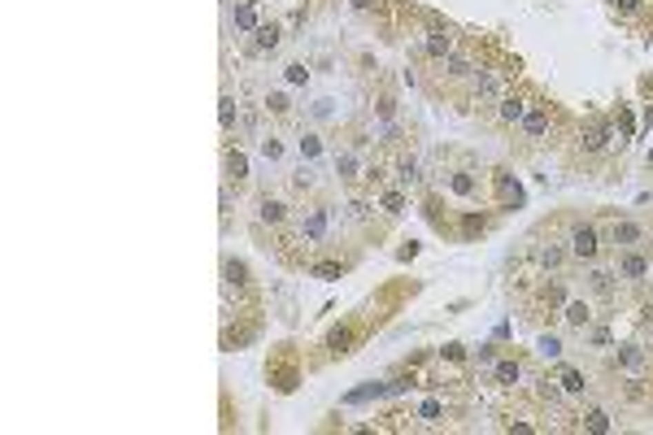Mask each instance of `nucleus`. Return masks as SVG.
Listing matches in <instances>:
<instances>
[{
  "label": "nucleus",
  "mask_w": 653,
  "mask_h": 435,
  "mask_svg": "<svg viewBox=\"0 0 653 435\" xmlns=\"http://www.w3.org/2000/svg\"><path fill=\"white\" fill-rule=\"evenodd\" d=\"M566 248H571V257L579 266H592V262H601V231H596L592 222H575L571 226V235H566Z\"/></svg>",
  "instance_id": "obj_1"
},
{
  "label": "nucleus",
  "mask_w": 653,
  "mask_h": 435,
  "mask_svg": "<svg viewBox=\"0 0 653 435\" xmlns=\"http://www.w3.org/2000/svg\"><path fill=\"white\" fill-rule=\"evenodd\" d=\"M579 148H583L588 157H601L605 148H614V122H610V118H601V114H592L588 122H583Z\"/></svg>",
  "instance_id": "obj_2"
},
{
  "label": "nucleus",
  "mask_w": 653,
  "mask_h": 435,
  "mask_svg": "<svg viewBox=\"0 0 653 435\" xmlns=\"http://www.w3.org/2000/svg\"><path fill=\"white\" fill-rule=\"evenodd\" d=\"M610 248H645L649 244V226L636 222V218H619L614 226H610Z\"/></svg>",
  "instance_id": "obj_3"
},
{
  "label": "nucleus",
  "mask_w": 653,
  "mask_h": 435,
  "mask_svg": "<svg viewBox=\"0 0 653 435\" xmlns=\"http://www.w3.org/2000/svg\"><path fill=\"white\" fill-rule=\"evenodd\" d=\"M327 226H331V213H327V205H314V209H305L301 226H297V235H301V244H310V248H318V244L327 240Z\"/></svg>",
  "instance_id": "obj_4"
},
{
  "label": "nucleus",
  "mask_w": 653,
  "mask_h": 435,
  "mask_svg": "<svg viewBox=\"0 0 653 435\" xmlns=\"http://www.w3.org/2000/svg\"><path fill=\"white\" fill-rule=\"evenodd\" d=\"M614 270H619V279H627V283H645V279H649V270H653V262H649V257H645L641 248H619Z\"/></svg>",
  "instance_id": "obj_5"
},
{
  "label": "nucleus",
  "mask_w": 653,
  "mask_h": 435,
  "mask_svg": "<svg viewBox=\"0 0 653 435\" xmlns=\"http://www.w3.org/2000/svg\"><path fill=\"white\" fill-rule=\"evenodd\" d=\"M583 283H588V292L596 296V301H614L619 296V270H610V266H588V275H583Z\"/></svg>",
  "instance_id": "obj_6"
},
{
  "label": "nucleus",
  "mask_w": 653,
  "mask_h": 435,
  "mask_svg": "<svg viewBox=\"0 0 653 435\" xmlns=\"http://www.w3.org/2000/svg\"><path fill=\"white\" fill-rule=\"evenodd\" d=\"M501 96H505V74L479 70V74H475V83H470V100H475V105H488V100H492V105H496Z\"/></svg>",
  "instance_id": "obj_7"
},
{
  "label": "nucleus",
  "mask_w": 653,
  "mask_h": 435,
  "mask_svg": "<svg viewBox=\"0 0 653 435\" xmlns=\"http://www.w3.org/2000/svg\"><path fill=\"white\" fill-rule=\"evenodd\" d=\"M527 109H532V96H523V92H505L501 100H496V122L501 127H519L527 118Z\"/></svg>",
  "instance_id": "obj_8"
},
{
  "label": "nucleus",
  "mask_w": 653,
  "mask_h": 435,
  "mask_svg": "<svg viewBox=\"0 0 653 435\" xmlns=\"http://www.w3.org/2000/svg\"><path fill=\"white\" fill-rule=\"evenodd\" d=\"M549 127H553V114H549L545 105H536V100H532V109H527V118L519 122V131L527 135V140H545V135H549Z\"/></svg>",
  "instance_id": "obj_9"
},
{
  "label": "nucleus",
  "mask_w": 653,
  "mask_h": 435,
  "mask_svg": "<svg viewBox=\"0 0 653 435\" xmlns=\"http://www.w3.org/2000/svg\"><path fill=\"white\" fill-rule=\"evenodd\" d=\"M566 257H571V248H566V244H558V240L536 244V262H540V270H545V275H558V270L566 266Z\"/></svg>",
  "instance_id": "obj_10"
},
{
  "label": "nucleus",
  "mask_w": 653,
  "mask_h": 435,
  "mask_svg": "<svg viewBox=\"0 0 653 435\" xmlns=\"http://www.w3.org/2000/svg\"><path fill=\"white\" fill-rule=\"evenodd\" d=\"M279 39H283V31L274 22H261L257 31H253V44H248V57H270L274 48H279Z\"/></svg>",
  "instance_id": "obj_11"
},
{
  "label": "nucleus",
  "mask_w": 653,
  "mask_h": 435,
  "mask_svg": "<svg viewBox=\"0 0 653 435\" xmlns=\"http://www.w3.org/2000/svg\"><path fill=\"white\" fill-rule=\"evenodd\" d=\"M423 52H427V57H436V61H444V57H453V52H457V44H453L449 31H440V26H436V31L423 35Z\"/></svg>",
  "instance_id": "obj_12"
},
{
  "label": "nucleus",
  "mask_w": 653,
  "mask_h": 435,
  "mask_svg": "<svg viewBox=\"0 0 653 435\" xmlns=\"http://www.w3.org/2000/svg\"><path fill=\"white\" fill-rule=\"evenodd\" d=\"M444 74H449L453 83H466V78L479 74V65H475L470 52H453V57H444Z\"/></svg>",
  "instance_id": "obj_13"
},
{
  "label": "nucleus",
  "mask_w": 653,
  "mask_h": 435,
  "mask_svg": "<svg viewBox=\"0 0 653 435\" xmlns=\"http://www.w3.org/2000/svg\"><path fill=\"white\" fill-rule=\"evenodd\" d=\"M562 322L575 326V331H588L592 326V301H566L562 305Z\"/></svg>",
  "instance_id": "obj_14"
},
{
  "label": "nucleus",
  "mask_w": 653,
  "mask_h": 435,
  "mask_svg": "<svg viewBox=\"0 0 653 435\" xmlns=\"http://www.w3.org/2000/svg\"><path fill=\"white\" fill-rule=\"evenodd\" d=\"M392 179H396V187H405V192H410V187H419V183H423V166H419L414 157H396Z\"/></svg>",
  "instance_id": "obj_15"
},
{
  "label": "nucleus",
  "mask_w": 653,
  "mask_h": 435,
  "mask_svg": "<svg viewBox=\"0 0 653 435\" xmlns=\"http://www.w3.org/2000/svg\"><path fill=\"white\" fill-rule=\"evenodd\" d=\"M231 22H235V31H240V35H253L257 26H261V18H257V0H240V5H235V13H231Z\"/></svg>",
  "instance_id": "obj_16"
},
{
  "label": "nucleus",
  "mask_w": 653,
  "mask_h": 435,
  "mask_svg": "<svg viewBox=\"0 0 653 435\" xmlns=\"http://www.w3.org/2000/svg\"><path fill=\"white\" fill-rule=\"evenodd\" d=\"M571 301V296H566V283L562 279H553V283H545V288H540V296H536V309H558L562 314V305Z\"/></svg>",
  "instance_id": "obj_17"
},
{
  "label": "nucleus",
  "mask_w": 653,
  "mask_h": 435,
  "mask_svg": "<svg viewBox=\"0 0 653 435\" xmlns=\"http://www.w3.org/2000/svg\"><path fill=\"white\" fill-rule=\"evenodd\" d=\"M645 361H649V357H645V348H641V344H623V348H614V365H619V370L641 374V370H645Z\"/></svg>",
  "instance_id": "obj_18"
},
{
  "label": "nucleus",
  "mask_w": 653,
  "mask_h": 435,
  "mask_svg": "<svg viewBox=\"0 0 653 435\" xmlns=\"http://www.w3.org/2000/svg\"><path fill=\"white\" fill-rule=\"evenodd\" d=\"M257 218L266 226H283L288 218H292V209H288V200H279V196H266L261 200V209H257Z\"/></svg>",
  "instance_id": "obj_19"
},
{
  "label": "nucleus",
  "mask_w": 653,
  "mask_h": 435,
  "mask_svg": "<svg viewBox=\"0 0 653 435\" xmlns=\"http://www.w3.org/2000/svg\"><path fill=\"white\" fill-rule=\"evenodd\" d=\"M558 383H562L566 396H583V392H588V374L575 370V365H562V370H558Z\"/></svg>",
  "instance_id": "obj_20"
},
{
  "label": "nucleus",
  "mask_w": 653,
  "mask_h": 435,
  "mask_svg": "<svg viewBox=\"0 0 653 435\" xmlns=\"http://www.w3.org/2000/svg\"><path fill=\"white\" fill-rule=\"evenodd\" d=\"M449 192H453V196H462V200H470V196L479 192V179H475L470 170H453V179H449Z\"/></svg>",
  "instance_id": "obj_21"
},
{
  "label": "nucleus",
  "mask_w": 653,
  "mask_h": 435,
  "mask_svg": "<svg viewBox=\"0 0 653 435\" xmlns=\"http://www.w3.org/2000/svg\"><path fill=\"white\" fill-rule=\"evenodd\" d=\"M492 183H496V192H501L505 205H519V200H523V187L510 179V170H496V174H492Z\"/></svg>",
  "instance_id": "obj_22"
},
{
  "label": "nucleus",
  "mask_w": 653,
  "mask_h": 435,
  "mask_svg": "<svg viewBox=\"0 0 653 435\" xmlns=\"http://www.w3.org/2000/svg\"><path fill=\"white\" fill-rule=\"evenodd\" d=\"M519 374H523V365L514 361V357H501V361L492 365V379H496L501 388H514V383H519Z\"/></svg>",
  "instance_id": "obj_23"
},
{
  "label": "nucleus",
  "mask_w": 653,
  "mask_h": 435,
  "mask_svg": "<svg viewBox=\"0 0 653 435\" xmlns=\"http://www.w3.org/2000/svg\"><path fill=\"white\" fill-rule=\"evenodd\" d=\"M336 170H340V179H344V183H353V179H357L362 161H357V153H353V148H344V153L336 157Z\"/></svg>",
  "instance_id": "obj_24"
},
{
  "label": "nucleus",
  "mask_w": 653,
  "mask_h": 435,
  "mask_svg": "<svg viewBox=\"0 0 653 435\" xmlns=\"http://www.w3.org/2000/svg\"><path fill=\"white\" fill-rule=\"evenodd\" d=\"M227 174H231L235 183H244V179H248V157L240 153V148H227Z\"/></svg>",
  "instance_id": "obj_25"
},
{
  "label": "nucleus",
  "mask_w": 653,
  "mask_h": 435,
  "mask_svg": "<svg viewBox=\"0 0 653 435\" xmlns=\"http://www.w3.org/2000/svg\"><path fill=\"white\" fill-rule=\"evenodd\" d=\"M579 427H583V431H592V435H605V431L614 427V423H610V414H605V410H588Z\"/></svg>",
  "instance_id": "obj_26"
},
{
  "label": "nucleus",
  "mask_w": 653,
  "mask_h": 435,
  "mask_svg": "<svg viewBox=\"0 0 653 435\" xmlns=\"http://www.w3.org/2000/svg\"><path fill=\"white\" fill-rule=\"evenodd\" d=\"M218 118H222V131H231V127H235V118H240V105H235L231 92H222V100H218Z\"/></svg>",
  "instance_id": "obj_27"
},
{
  "label": "nucleus",
  "mask_w": 653,
  "mask_h": 435,
  "mask_svg": "<svg viewBox=\"0 0 653 435\" xmlns=\"http://www.w3.org/2000/svg\"><path fill=\"white\" fill-rule=\"evenodd\" d=\"M327 348L336 352V357H340V352H349V348H353V326H336L331 339H327Z\"/></svg>",
  "instance_id": "obj_28"
},
{
  "label": "nucleus",
  "mask_w": 653,
  "mask_h": 435,
  "mask_svg": "<svg viewBox=\"0 0 653 435\" xmlns=\"http://www.w3.org/2000/svg\"><path fill=\"white\" fill-rule=\"evenodd\" d=\"M379 205H383V213H401L405 209V187H388V192H379Z\"/></svg>",
  "instance_id": "obj_29"
},
{
  "label": "nucleus",
  "mask_w": 653,
  "mask_h": 435,
  "mask_svg": "<svg viewBox=\"0 0 653 435\" xmlns=\"http://www.w3.org/2000/svg\"><path fill=\"white\" fill-rule=\"evenodd\" d=\"M301 157L305 161H318V157H323V140H318V135H301Z\"/></svg>",
  "instance_id": "obj_30"
},
{
  "label": "nucleus",
  "mask_w": 653,
  "mask_h": 435,
  "mask_svg": "<svg viewBox=\"0 0 653 435\" xmlns=\"http://www.w3.org/2000/svg\"><path fill=\"white\" fill-rule=\"evenodd\" d=\"M540 357H562V339L558 335H540Z\"/></svg>",
  "instance_id": "obj_31"
},
{
  "label": "nucleus",
  "mask_w": 653,
  "mask_h": 435,
  "mask_svg": "<svg viewBox=\"0 0 653 435\" xmlns=\"http://www.w3.org/2000/svg\"><path fill=\"white\" fill-rule=\"evenodd\" d=\"M261 157H266V161H279V157H283L279 135H266V140H261Z\"/></svg>",
  "instance_id": "obj_32"
},
{
  "label": "nucleus",
  "mask_w": 653,
  "mask_h": 435,
  "mask_svg": "<svg viewBox=\"0 0 653 435\" xmlns=\"http://www.w3.org/2000/svg\"><path fill=\"white\" fill-rule=\"evenodd\" d=\"M383 179H388V166H383V161H370V166H366V183H370V187H379Z\"/></svg>",
  "instance_id": "obj_33"
},
{
  "label": "nucleus",
  "mask_w": 653,
  "mask_h": 435,
  "mask_svg": "<svg viewBox=\"0 0 653 435\" xmlns=\"http://www.w3.org/2000/svg\"><path fill=\"white\" fill-rule=\"evenodd\" d=\"M310 270H314V275H323V279H340V275H344L340 262H318V266H310Z\"/></svg>",
  "instance_id": "obj_34"
},
{
  "label": "nucleus",
  "mask_w": 653,
  "mask_h": 435,
  "mask_svg": "<svg viewBox=\"0 0 653 435\" xmlns=\"http://www.w3.org/2000/svg\"><path fill=\"white\" fill-rule=\"evenodd\" d=\"M222 270H227V283H240V288H244V283H248V270H244L240 262H227V266H222Z\"/></svg>",
  "instance_id": "obj_35"
},
{
  "label": "nucleus",
  "mask_w": 653,
  "mask_h": 435,
  "mask_svg": "<svg viewBox=\"0 0 653 435\" xmlns=\"http://www.w3.org/2000/svg\"><path fill=\"white\" fill-rule=\"evenodd\" d=\"M266 109H270V114H288L292 105H288V96H283V92H270V96H266Z\"/></svg>",
  "instance_id": "obj_36"
},
{
  "label": "nucleus",
  "mask_w": 653,
  "mask_h": 435,
  "mask_svg": "<svg viewBox=\"0 0 653 435\" xmlns=\"http://www.w3.org/2000/svg\"><path fill=\"white\" fill-rule=\"evenodd\" d=\"M479 231H483V218L479 213H466L462 218V235H479Z\"/></svg>",
  "instance_id": "obj_37"
},
{
  "label": "nucleus",
  "mask_w": 653,
  "mask_h": 435,
  "mask_svg": "<svg viewBox=\"0 0 653 435\" xmlns=\"http://www.w3.org/2000/svg\"><path fill=\"white\" fill-rule=\"evenodd\" d=\"M588 339H592L596 348H610V344H614V335H610L605 326H592V335H588Z\"/></svg>",
  "instance_id": "obj_38"
},
{
  "label": "nucleus",
  "mask_w": 653,
  "mask_h": 435,
  "mask_svg": "<svg viewBox=\"0 0 653 435\" xmlns=\"http://www.w3.org/2000/svg\"><path fill=\"white\" fill-rule=\"evenodd\" d=\"M423 423H440V401H427L423 405Z\"/></svg>",
  "instance_id": "obj_39"
},
{
  "label": "nucleus",
  "mask_w": 653,
  "mask_h": 435,
  "mask_svg": "<svg viewBox=\"0 0 653 435\" xmlns=\"http://www.w3.org/2000/svg\"><path fill=\"white\" fill-rule=\"evenodd\" d=\"M305 78H310L305 65H288V83H305Z\"/></svg>",
  "instance_id": "obj_40"
},
{
  "label": "nucleus",
  "mask_w": 653,
  "mask_h": 435,
  "mask_svg": "<svg viewBox=\"0 0 653 435\" xmlns=\"http://www.w3.org/2000/svg\"><path fill=\"white\" fill-rule=\"evenodd\" d=\"M444 357H449V361H462L466 352H462V344H449V348H444Z\"/></svg>",
  "instance_id": "obj_41"
},
{
  "label": "nucleus",
  "mask_w": 653,
  "mask_h": 435,
  "mask_svg": "<svg viewBox=\"0 0 653 435\" xmlns=\"http://www.w3.org/2000/svg\"><path fill=\"white\" fill-rule=\"evenodd\" d=\"M614 5H619L623 13H636V9H641V0H614Z\"/></svg>",
  "instance_id": "obj_42"
},
{
  "label": "nucleus",
  "mask_w": 653,
  "mask_h": 435,
  "mask_svg": "<svg viewBox=\"0 0 653 435\" xmlns=\"http://www.w3.org/2000/svg\"><path fill=\"white\" fill-rule=\"evenodd\" d=\"M370 5H374V0H353V9H370Z\"/></svg>",
  "instance_id": "obj_43"
},
{
  "label": "nucleus",
  "mask_w": 653,
  "mask_h": 435,
  "mask_svg": "<svg viewBox=\"0 0 653 435\" xmlns=\"http://www.w3.org/2000/svg\"><path fill=\"white\" fill-rule=\"evenodd\" d=\"M649 166H653V148H649Z\"/></svg>",
  "instance_id": "obj_44"
}]
</instances>
